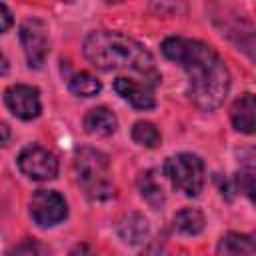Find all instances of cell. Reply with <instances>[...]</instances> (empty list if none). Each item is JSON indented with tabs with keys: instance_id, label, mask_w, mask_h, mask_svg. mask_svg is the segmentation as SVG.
Here are the masks:
<instances>
[{
	"instance_id": "cell-9",
	"label": "cell",
	"mask_w": 256,
	"mask_h": 256,
	"mask_svg": "<svg viewBox=\"0 0 256 256\" xmlns=\"http://www.w3.org/2000/svg\"><path fill=\"white\" fill-rule=\"evenodd\" d=\"M114 90L126 100L130 102L134 108L138 110H150L156 106V100H154V94L150 90L148 84H140L136 80H130V78H116L114 80Z\"/></svg>"
},
{
	"instance_id": "cell-14",
	"label": "cell",
	"mask_w": 256,
	"mask_h": 256,
	"mask_svg": "<svg viewBox=\"0 0 256 256\" xmlns=\"http://www.w3.org/2000/svg\"><path fill=\"white\" fill-rule=\"evenodd\" d=\"M216 250H218V254H254L256 246H254V240L250 236L230 232L218 242Z\"/></svg>"
},
{
	"instance_id": "cell-15",
	"label": "cell",
	"mask_w": 256,
	"mask_h": 256,
	"mask_svg": "<svg viewBox=\"0 0 256 256\" xmlns=\"http://www.w3.org/2000/svg\"><path fill=\"white\" fill-rule=\"evenodd\" d=\"M138 188H140L142 198H144L154 210H158V208L164 204V190H162V186L158 184L154 172L148 170V172L140 174V178H138Z\"/></svg>"
},
{
	"instance_id": "cell-1",
	"label": "cell",
	"mask_w": 256,
	"mask_h": 256,
	"mask_svg": "<svg viewBox=\"0 0 256 256\" xmlns=\"http://www.w3.org/2000/svg\"><path fill=\"white\" fill-rule=\"evenodd\" d=\"M162 54L184 68L188 74V96L200 110L212 112L224 102L230 90V72L212 46L170 36L162 42Z\"/></svg>"
},
{
	"instance_id": "cell-17",
	"label": "cell",
	"mask_w": 256,
	"mask_h": 256,
	"mask_svg": "<svg viewBox=\"0 0 256 256\" xmlns=\"http://www.w3.org/2000/svg\"><path fill=\"white\" fill-rule=\"evenodd\" d=\"M132 140L140 146H146V148H154L158 142H160V132L158 128L148 122V120H138L134 126H132Z\"/></svg>"
},
{
	"instance_id": "cell-2",
	"label": "cell",
	"mask_w": 256,
	"mask_h": 256,
	"mask_svg": "<svg viewBox=\"0 0 256 256\" xmlns=\"http://www.w3.org/2000/svg\"><path fill=\"white\" fill-rule=\"evenodd\" d=\"M84 56L100 70L128 68L132 72L152 76L154 80L160 78L156 74L152 54L140 42L120 32H90L84 40Z\"/></svg>"
},
{
	"instance_id": "cell-12",
	"label": "cell",
	"mask_w": 256,
	"mask_h": 256,
	"mask_svg": "<svg viewBox=\"0 0 256 256\" xmlns=\"http://www.w3.org/2000/svg\"><path fill=\"white\" fill-rule=\"evenodd\" d=\"M148 222L142 214H126L120 222H118V236L122 238V242L126 244H140L146 240L148 236Z\"/></svg>"
},
{
	"instance_id": "cell-16",
	"label": "cell",
	"mask_w": 256,
	"mask_h": 256,
	"mask_svg": "<svg viewBox=\"0 0 256 256\" xmlns=\"http://www.w3.org/2000/svg\"><path fill=\"white\" fill-rule=\"evenodd\" d=\"M68 88L70 92H74L76 96H82V98H90V96H96L100 90H102V84L96 76H92L90 72H76L70 80H68Z\"/></svg>"
},
{
	"instance_id": "cell-5",
	"label": "cell",
	"mask_w": 256,
	"mask_h": 256,
	"mask_svg": "<svg viewBox=\"0 0 256 256\" xmlns=\"http://www.w3.org/2000/svg\"><path fill=\"white\" fill-rule=\"evenodd\" d=\"M16 162H18L20 172L32 180H52L58 174L56 156L38 144H30L22 148Z\"/></svg>"
},
{
	"instance_id": "cell-20",
	"label": "cell",
	"mask_w": 256,
	"mask_h": 256,
	"mask_svg": "<svg viewBox=\"0 0 256 256\" xmlns=\"http://www.w3.org/2000/svg\"><path fill=\"white\" fill-rule=\"evenodd\" d=\"M8 68H10V66H8V60H6V56L0 52V76H4V74L8 72Z\"/></svg>"
},
{
	"instance_id": "cell-10",
	"label": "cell",
	"mask_w": 256,
	"mask_h": 256,
	"mask_svg": "<svg viewBox=\"0 0 256 256\" xmlns=\"http://www.w3.org/2000/svg\"><path fill=\"white\" fill-rule=\"evenodd\" d=\"M254 110H256V102H254V96L248 92V94H242L232 110H230V120H232V126L238 130V132H244V134H252L254 132Z\"/></svg>"
},
{
	"instance_id": "cell-7",
	"label": "cell",
	"mask_w": 256,
	"mask_h": 256,
	"mask_svg": "<svg viewBox=\"0 0 256 256\" xmlns=\"http://www.w3.org/2000/svg\"><path fill=\"white\" fill-rule=\"evenodd\" d=\"M20 42L30 68H42L48 54L46 24L38 18H28L20 26Z\"/></svg>"
},
{
	"instance_id": "cell-13",
	"label": "cell",
	"mask_w": 256,
	"mask_h": 256,
	"mask_svg": "<svg viewBox=\"0 0 256 256\" xmlns=\"http://www.w3.org/2000/svg\"><path fill=\"white\" fill-rule=\"evenodd\" d=\"M174 228H176V232H180L184 236H196L204 230V216L200 210L182 208L174 216Z\"/></svg>"
},
{
	"instance_id": "cell-6",
	"label": "cell",
	"mask_w": 256,
	"mask_h": 256,
	"mask_svg": "<svg viewBox=\"0 0 256 256\" xmlns=\"http://www.w3.org/2000/svg\"><path fill=\"white\" fill-rule=\"evenodd\" d=\"M66 214H68L66 200L56 190H38L30 198V216L42 228L56 226L66 218Z\"/></svg>"
},
{
	"instance_id": "cell-21",
	"label": "cell",
	"mask_w": 256,
	"mask_h": 256,
	"mask_svg": "<svg viewBox=\"0 0 256 256\" xmlns=\"http://www.w3.org/2000/svg\"><path fill=\"white\" fill-rule=\"evenodd\" d=\"M60 2H74V0H60Z\"/></svg>"
},
{
	"instance_id": "cell-18",
	"label": "cell",
	"mask_w": 256,
	"mask_h": 256,
	"mask_svg": "<svg viewBox=\"0 0 256 256\" xmlns=\"http://www.w3.org/2000/svg\"><path fill=\"white\" fill-rule=\"evenodd\" d=\"M12 22H14L12 12L8 10V6H6V4H2V2H0V34H2V32H6V30L12 26Z\"/></svg>"
},
{
	"instance_id": "cell-19",
	"label": "cell",
	"mask_w": 256,
	"mask_h": 256,
	"mask_svg": "<svg viewBox=\"0 0 256 256\" xmlns=\"http://www.w3.org/2000/svg\"><path fill=\"white\" fill-rule=\"evenodd\" d=\"M12 252H42V248L36 244H26V246H16Z\"/></svg>"
},
{
	"instance_id": "cell-3",
	"label": "cell",
	"mask_w": 256,
	"mask_h": 256,
	"mask_svg": "<svg viewBox=\"0 0 256 256\" xmlns=\"http://www.w3.org/2000/svg\"><path fill=\"white\" fill-rule=\"evenodd\" d=\"M76 176L86 196L92 200H108L114 196V188L110 182V166L108 156L96 148L84 146L76 152L74 160Z\"/></svg>"
},
{
	"instance_id": "cell-8",
	"label": "cell",
	"mask_w": 256,
	"mask_h": 256,
	"mask_svg": "<svg viewBox=\"0 0 256 256\" xmlns=\"http://www.w3.org/2000/svg\"><path fill=\"white\" fill-rule=\"evenodd\" d=\"M6 108L20 120H32L40 114V94L38 88L28 84H14L4 92Z\"/></svg>"
},
{
	"instance_id": "cell-4",
	"label": "cell",
	"mask_w": 256,
	"mask_h": 256,
	"mask_svg": "<svg viewBox=\"0 0 256 256\" xmlns=\"http://www.w3.org/2000/svg\"><path fill=\"white\" fill-rule=\"evenodd\" d=\"M164 176L186 196H198L204 186V162L196 154H176L164 162Z\"/></svg>"
},
{
	"instance_id": "cell-11",
	"label": "cell",
	"mask_w": 256,
	"mask_h": 256,
	"mask_svg": "<svg viewBox=\"0 0 256 256\" xmlns=\"http://www.w3.org/2000/svg\"><path fill=\"white\" fill-rule=\"evenodd\" d=\"M116 116L104 106H96L84 116V130L92 136H110L116 130Z\"/></svg>"
}]
</instances>
